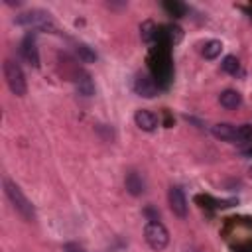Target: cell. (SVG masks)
<instances>
[{"mask_svg": "<svg viewBox=\"0 0 252 252\" xmlns=\"http://www.w3.org/2000/svg\"><path fill=\"white\" fill-rule=\"evenodd\" d=\"M77 91L83 96H93L94 94V83H93V79L87 73H81L77 77Z\"/></svg>", "mask_w": 252, "mask_h": 252, "instance_id": "obj_12", "label": "cell"}, {"mask_svg": "<svg viewBox=\"0 0 252 252\" xmlns=\"http://www.w3.org/2000/svg\"><path fill=\"white\" fill-rule=\"evenodd\" d=\"M4 77H6L8 89L12 91V94H16V96H24L26 94V91H28L26 75H24L22 67L16 61H12V59L4 61Z\"/></svg>", "mask_w": 252, "mask_h": 252, "instance_id": "obj_2", "label": "cell"}, {"mask_svg": "<svg viewBox=\"0 0 252 252\" xmlns=\"http://www.w3.org/2000/svg\"><path fill=\"white\" fill-rule=\"evenodd\" d=\"M248 175H250V177H252V165H250V169H248Z\"/></svg>", "mask_w": 252, "mask_h": 252, "instance_id": "obj_19", "label": "cell"}, {"mask_svg": "<svg viewBox=\"0 0 252 252\" xmlns=\"http://www.w3.org/2000/svg\"><path fill=\"white\" fill-rule=\"evenodd\" d=\"M134 122H136V126H138L140 130H144V132H154V130L158 128V116H156L152 110H146V108L136 110Z\"/></svg>", "mask_w": 252, "mask_h": 252, "instance_id": "obj_7", "label": "cell"}, {"mask_svg": "<svg viewBox=\"0 0 252 252\" xmlns=\"http://www.w3.org/2000/svg\"><path fill=\"white\" fill-rule=\"evenodd\" d=\"M20 53L22 57L32 65V67H37L39 65V55H37V47H35V41L32 35H26L20 43Z\"/></svg>", "mask_w": 252, "mask_h": 252, "instance_id": "obj_9", "label": "cell"}, {"mask_svg": "<svg viewBox=\"0 0 252 252\" xmlns=\"http://www.w3.org/2000/svg\"><path fill=\"white\" fill-rule=\"evenodd\" d=\"M144 238H146V242H148V246L152 248V250H163L165 246H167V242H169V232H167V228L161 224V222H158V220H150V222H146V226H144Z\"/></svg>", "mask_w": 252, "mask_h": 252, "instance_id": "obj_4", "label": "cell"}, {"mask_svg": "<svg viewBox=\"0 0 252 252\" xmlns=\"http://www.w3.org/2000/svg\"><path fill=\"white\" fill-rule=\"evenodd\" d=\"M16 22L20 26H26V28H37V30H43V32H55L53 18L43 10H28V12L20 14L16 18Z\"/></svg>", "mask_w": 252, "mask_h": 252, "instance_id": "obj_3", "label": "cell"}, {"mask_svg": "<svg viewBox=\"0 0 252 252\" xmlns=\"http://www.w3.org/2000/svg\"><path fill=\"white\" fill-rule=\"evenodd\" d=\"M4 191H6V197L10 199V203L14 205V209L24 217V219H28V220H32L33 219V205L30 203V199L22 193V189L14 183V181H10V179H4Z\"/></svg>", "mask_w": 252, "mask_h": 252, "instance_id": "obj_1", "label": "cell"}, {"mask_svg": "<svg viewBox=\"0 0 252 252\" xmlns=\"http://www.w3.org/2000/svg\"><path fill=\"white\" fill-rule=\"evenodd\" d=\"M219 102H220L224 108H236V106H240L242 96H240L238 91H234V89H226V91H222V93L219 94Z\"/></svg>", "mask_w": 252, "mask_h": 252, "instance_id": "obj_10", "label": "cell"}, {"mask_svg": "<svg viewBox=\"0 0 252 252\" xmlns=\"http://www.w3.org/2000/svg\"><path fill=\"white\" fill-rule=\"evenodd\" d=\"M65 252H83V248L77 246V244H67L65 246Z\"/></svg>", "mask_w": 252, "mask_h": 252, "instance_id": "obj_18", "label": "cell"}, {"mask_svg": "<svg viewBox=\"0 0 252 252\" xmlns=\"http://www.w3.org/2000/svg\"><path fill=\"white\" fill-rule=\"evenodd\" d=\"M248 142H252V124H240L236 144H248Z\"/></svg>", "mask_w": 252, "mask_h": 252, "instance_id": "obj_16", "label": "cell"}, {"mask_svg": "<svg viewBox=\"0 0 252 252\" xmlns=\"http://www.w3.org/2000/svg\"><path fill=\"white\" fill-rule=\"evenodd\" d=\"M213 136L222 140V142H238V126L234 124H228V122H220V124H215L211 128Z\"/></svg>", "mask_w": 252, "mask_h": 252, "instance_id": "obj_8", "label": "cell"}, {"mask_svg": "<svg viewBox=\"0 0 252 252\" xmlns=\"http://www.w3.org/2000/svg\"><path fill=\"white\" fill-rule=\"evenodd\" d=\"M220 51H222V43H220L219 39H211V41H207V43L203 45V55H205V59H217V57L220 55Z\"/></svg>", "mask_w": 252, "mask_h": 252, "instance_id": "obj_13", "label": "cell"}, {"mask_svg": "<svg viewBox=\"0 0 252 252\" xmlns=\"http://www.w3.org/2000/svg\"><path fill=\"white\" fill-rule=\"evenodd\" d=\"M167 201H169V209L173 211V215H177L179 219L187 217V199L183 195V191L177 185H171L167 191Z\"/></svg>", "mask_w": 252, "mask_h": 252, "instance_id": "obj_5", "label": "cell"}, {"mask_svg": "<svg viewBox=\"0 0 252 252\" xmlns=\"http://www.w3.org/2000/svg\"><path fill=\"white\" fill-rule=\"evenodd\" d=\"M77 55H79V59L83 63H94L96 61V53L89 45H85V43H79L77 45Z\"/></svg>", "mask_w": 252, "mask_h": 252, "instance_id": "obj_15", "label": "cell"}, {"mask_svg": "<svg viewBox=\"0 0 252 252\" xmlns=\"http://www.w3.org/2000/svg\"><path fill=\"white\" fill-rule=\"evenodd\" d=\"M134 91H136V94L142 96V98H154V96L158 94L156 83H154L152 77L146 75V73L136 75V79H134Z\"/></svg>", "mask_w": 252, "mask_h": 252, "instance_id": "obj_6", "label": "cell"}, {"mask_svg": "<svg viewBox=\"0 0 252 252\" xmlns=\"http://www.w3.org/2000/svg\"><path fill=\"white\" fill-rule=\"evenodd\" d=\"M154 32H156V26H154L152 20L142 22V26H140V35H142L144 41H150V39L154 37Z\"/></svg>", "mask_w": 252, "mask_h": 252, "instance_id": "obj_17", "label": "cell"}, {"mask_svg": "<svg viewBox=\"0 0 252 252\" xmlns=\"http://www.w3.org/2000/svg\"><path fill=\"white\" fill-rule=\"evenodd\" d=\"M220 67H222V71L228 73V75H238V73H240V63H238V59H236L234 55H226V57L222 59Z\"/></svg>", "mask_w": 252, "mask_h": 252, "instance_id": "obj_14", "label": "cell"}, {"mask_svg": "<svg viewBox=\"0 0 252 252\" xmlns=\"http://www.w3.org/2000/svg\"><path fill=\"white\" fill-rule=\"evenodd\" d=\"M144 187H146V185H144V179H142L136 171H132V173L126 175V189H128L130 195H136V197L142 195V193H144Z\"/></svg>", "mask_w": 252, "mask_h": 252, "instance_id": "obj_11", "label": "cell"}]
</instances>
